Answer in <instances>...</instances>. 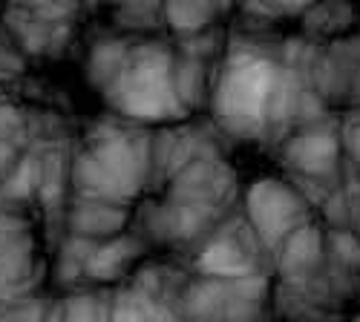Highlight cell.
<instances>
[{
	"mask_svg": "<svg viewBox=\"0 0 360 322\" xmlns=\"http://www.w3.org/2000/svg\"><path fill=\"white\" fill-rule=\"evenodd\" d=\"M12 208H0V314L18 305V297L29 285V271H32V239L23 222L9 213Z\"/></svg>",
	"mask_w": 360,
	"mask_h": 322,
	"instance_id": "obj_1",
	"label": "cell"
},
{
	"mask_svg": "<svg viewBox=\"0 0 360 322\" xmlns=\"http://www.w3.org/2000/svg\"><path fill=\"white\" fill-rule=\"evenodd\" d=\"M265 90H268V72L265 69H259V67L243 69L239 75H233V81L228 83L225 104H228V109H233L239 115L257 112L262 98H265Z\"/></svg>",
	"mask_w": 360,
	"mask_h": 322,
	"instance_id": "obj_2",
	"label": "cell"
}]
</instances>
